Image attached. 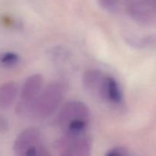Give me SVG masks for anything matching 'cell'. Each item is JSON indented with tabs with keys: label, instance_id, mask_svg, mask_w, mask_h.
<instances>
[{
	"label": "cell",
	"instance_id": "obj_9",
	"mask_svg": "<svg viewBox=\"0 0 156 156\" xmlns=\"http://www.w3.org/2000/svg\"><path fill=\"white\" fill-rule=\"evenodd\" d=\"M19 56L13 52H5L0 54V65L5 67H12L18 64Z\"/></svg>",
	"mask_w": 156,
	"mask_h": 156
},
{
	"label": "cell",
	"instance_id": "obj_1",
	"mask_svg": "<svg viewBox=\"0 0 156 156\" xmlns=\"http://www.w3.org/2000/svg\"><path fill=\"white\" fill-rule=\"evenodd\" d=\"M63 98V89L59 84L48 85L29 106L35 116L47 118L51 116L60 105Z\"/></svg>",
	"mask_w": 156,
	"mask_h": 156
},
{
	"label": "cell",
	"instance_id": "obj_5",
	"mask_svg": "<svg viewBox=\"0 0 156 156\" xmlns=\"http://www.w3.org/2000/svg\"><path fill=\"white\" fill-rule=\"evenodd\" d=\"M43 77L40 74H34L26 79L21 92L22 108H29L41 93Z\"/></svg>",
	"mask_w": 156,
	"mask_h": 156
},
{
	"label": "cell",
	"instance_id": "obj_4",
	"mask_svg": "<svg viewBox=\"0 0 156 156\" xmlns=\"http://www.w3.org/2000/svg\"><path fill=\"white\" fill-rule=\"evenodd\" d=\"M62 143V152L60 156H90L91 141L88 137L65 136Z\"/></svg>",
	"mask_w": 156,
	"mask_h": 156
},
{
	"label": "cell",
	"instance_id": "obj_2",
	"mask_svg": "<svg viewBox=\"0 0 156 156\" xmlns=\"http://www.w3.org/2000/svg\"><path fill=\"white\" fill-rule=\"evenodd\" d=\"M89 110L82 101H72L62 107L57 116V123L63 130L81 122H88Z\"/></svg>",
	"mask_w": 156,
	"mask_h": 156
},
{
	"label": "cell",
	"instance_id": "obj_10",
	"mask_svg": "<svg viewBox=\"0 0 156 156\" xmlns=\"http://www.w3.org/2000/svg\"><path fill=\"white\" fill-rule=\"evenodd\" d=\"M101 5L108 12H114L118 9V0H98Z\"/></svg>",
	"mask_w": 156,
	"mask_h": 156
},
{
	"label": "cell",
	"instance_id": "obj_7",
	"mask_svg": "<svg viewBox=\"0 0 156 156\" xmlns=\"http://www.w3.org/2000/svg\"><path fill=\"white\" fill-rule=\"evenodd\" d=\"M18 94V86L14 82H8L0 85V108L10 106Z\"/></svg>",
	"mask_w": 156,
	"mask_h": 156
},
{
	"label": "cell",
	"instance_id": "obj_3",
	"mask_svg": "<svg viewBox=\"0 0 156 156\" xmlns=\"http://www.w3.org/2000/svg\"><path fill=\"white\" fill-rule=\"evenodd\" d=\"M41 145V134L37 129L27 128L16 137L13 150L16 156H25L27 152Z\"/></svg>",
	"mask_w": 156,
	"mask_h": 156
},
{
	"label": "cell",
	"instance_id": "obj_11",
	"mask_svg": "<svg viewBox=\"0 0 156 156\" xmlns=\"http://www.w3.org/2000/svg\"><path fill=\"white\" fill-rule=\"evenodd\" d=\"M105 156H132L129 151L123 147H115L110 149Z\"/></svg>",
	"mask_w": 156,
	"mask_h": 156
},
{
	"label": "cell",
	"instance_id": "obj_6",
	"mask_svg": "<svg viewBox=\"0 0 156 156\" xmlns=\"http://www.w3.org/2000/svg\"><path fill=\"white\" fill-rule=\"evenodd\" d=\"M99 93L103 98L112 103H120L123 98L120 86L117 81L112 77H104Z\"/></svg>",
	"mask_w": 156,
	"mask_h": 156
},
{
	"label": "cell",
	"instance_id": "obj_8",
	"mask_svg": "<svg viewBox=\"0 0 156 156\" xmlns=\"http://www.w3.org/2000/svg\"><path fill=\"white\" fill-rule=\"evenodd\" d=\"M104 76L100 71L93 69L85 72L82 79L85 88L91 91L98 90L99 91Z\"/></svg>",
	"mask_w": 156,
	"mask_h": 156
},
{
	"label": "cell",
	"instance_id": "obj_13",
	"mask_svg": "<svg viewBox=\"0 0 156 156\" xmlns=\"http://www.w3.org/2000/svg\"><path fill=\"white\" fill-rule=\"evenodd\" d=\"M6 126H7V125L5 124V120H2V119L0 117V128H1V129H5Z\"/></svg>",
	"mask_w": 156,
	"mask_h": 156
},
{
	"label": "cell",
	"instance_id": "obj_12",
	"mask_svg": "<svg viewBox=\"0 0 156 156\" xmlns=\"http://www.w3.org/2000/svg\"><path fill=\"white\" fill-rule=\"evenodd\" d=\"M25 156H50V155L45 148L39 145L29 151Z\"/></svg>",
	"mask_w": 156,
	"mask_h": 156
}]
</instances>
